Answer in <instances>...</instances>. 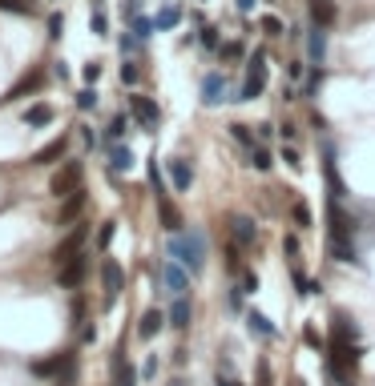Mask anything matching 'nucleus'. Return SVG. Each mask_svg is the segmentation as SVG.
Masks as SVG:
<instances>
[{
	"mask_svg": "<svg viewBox=\"0 0 375 386\" xmlns=\"http://www.w3.org/2000/svg\"><path fill=\"white\" fill-rule=\"evenodd\" d=\"M359 366V342H331V354H327V374L335 378V386H351Z\"/></svg>",
	"mask_w": 375,
	"mask_h": 386,
	"instance_id": "obj_1",
	"label": "nucleus"
},
{
	"mask_svg": "<svg viewBox=\"0 0 375 386\" xmlns=\"http://www.w3.org/2000/svg\"><path fill=\"white\" fill-rule=\"evenodd\" d=\"M170 257L182 262L190 273H198L206 266V241H202V234H194V229H190V234H186V229H182V234H170Z\"/></svg>",
	"mask_w": 375,
	"mask_h": 386,
	"instance_id": "obj_2",
	"label": "nucleus"
},
{
	"mask_svg": "<svg viewBox=\"0 0 375 386\" xmlns=\"http://www.w3.org/2000/svg\"><path fill=\"white\" fill-rule=\"evenodd\" d=\"M81 177H85L81 161H65V165H61V169H57V173L49 177V193L65 201V197H73V193L81 190Z\"/></svg>",
	"mask_w": 375,
	"mask_h": 386,
	"instance_id": "obj_3",
	"label": "nucleus"
},
{
	"mask_svg": "<svg viewBox=\"0 0 375 386\" xmlns=\"http://www.w3.org/2000/svg\"><path fill=\"white\" fill-rule=\"evenodd\" d=\"M29 370H33L36 378H57V374H61V383L69 386V370H73V354H57V358H36V362H29Z\"/></svg>",
	"mask_w": 375,
	"mask_h": 386,
	"instance_id": "obj_4",
	"label": "nucleus"
},
{
	"mask_svg": "<svg viewBox=\"0 0 375 386\" xmlns=\"http://www.w3.org/2000/svg\"><path fill=\"white\" fill-rule=\"evenodd\" d=\"M101 286H105V302H117L121 290H125V270L117 266L114 257H105V266H101Z\"/></svg>",
	"mask_w": 375,
	"mask_h": 386,
	"instance_id": "obj_5",
	"label": "nucleus"
},
{
	"mask_svg": "<svg viewBox=\"0 0 375 386\" xmlns=\"http://www.w3.org/2000/svg\"><path fill=\"white\" fill-rule=\"evenodd\" d=\"M81 245H85V225H77V229H73V234H69V238H65V241H61V245H57V250L49 254V262L57 266V270H61L65 262H73V257L81 254Z\"/></svg>",
	"mask_w": 375,
	"mask_h": 386,
	"instance_id": "obj_6",
	"label": "nucleus"
},
{
	"mask_svg": "<svg viewBox=\"0 0 375 386\" xmlns=\"http://www.w3.org/2000/svg\"><path fill=\"white\" fill-rule=\"evenodd\" d=\"M162 282H165V290L174 294V298H186V290H190V270L182 266V262H165V270H162Z\"/></svg>",
	"mask_w": 375,
	"mask_h": 386,
	"instance_id": "obj_7",
	"label": "nucleus"
},
{
	"mask_svg": "<svg viewBox=\"0 0 375 386\" xmlns=\"http://www.w3.org/2000/svg\"><path fill=\"white\" fill-rule=\"evenodd\" d=\"M323 173H327V190H331V201H343V197H347V185H343L339 169H335V149H331V141H323Z\"/></svg>",
	"mask_w": 375,
	"mask_h": 386,
	"instance_id": "obj_8",
	"label": "nucleus"
},
{
	"mask_svg": "<svg viewBox=\"0 0 375 386\" xmlns=\"http://www.w3.org/2000/svg\"><path fill=\"white\" fill-rule=\"evenodd\" d=\"M130 109H133V117H137L146 129H158V121H162V109L154 105V96L133 93V96H130Z\"/></svg>",
	"mask_w": 375,
	"mask_h": 386,
	"instance_id": "obj_9",
	"label": "nucleus"
},
{
	"mask_svg": "<svg viewBox=\"0 0 375 386\" xmlns=\"http://www.w3.org/2000/svg\"><path fill=\"white\" fill-rule=\"evenodd\" d=\"M57 282H61L65 290H77V286H81V282H85V257L77 254L73 262H65V266L57 270Z\"/></svg>",
	"mask_w": 375,
	"mask_h": 386,
	"instance_id": "obj_10",
	"label": "nucleus"
},
{
	"mask_svg": "<svg viewBox=\"0 0 375 386\" xmlns=\"http://www.w3.org/2000/svg\"><path fill=\"white\" fill-rule=\"evenodd\" d=\"M41 85H45V73H41V69H33V73H29V77H20L17 85H13V89H8V93L0 96V101H17V96H29V93H36V89H41Z\"/></svg>",
	"mask_w": 375,
	"mask_h": 386,
	"instance_id": "obj_11",
	"label": "nucleus"
},
{
	"mask_svg": "<svg viewBox=\"0 0 375 386\" xmlns=\"http://www.w3.org/2000/svg\"><path fill=\"white\" fill-rule=\"evenodd\" d=\"M165 322H170V318H165L162 310H146V314H142V322H137V338H142V342L158 338V334H162Z\"/></svg>",
	"mask_w": 375,
	"mask_h": 386,
	"instance_id": "obj_12",
	"label": "nucleus"
},
{
	"mask_svg": "<svg viewBox=\"0 0 375 386\" xmlns=\"http://www.w3.org/2000/svg\"><path fill=\"white\" fill-rule=\"evenodd\" d=\"M202 101L206 105H222L226 101V77L222 73H210V77L202 80Z\"/></svg>",
	"mask_w": 375,
	"mask_h": 386,
	"instance_id": "obj_13",
	"label": "nucleus"
},
{
	"mask_svg": "<svg viewBox=\"0 0 375 386\" xmlns=\"http://www.w3.org/2000/svg\"><path fill=\"white\" fill-rule=\"evenodd\" d=\"M170 181H174V190H190V185H194V165L174 157L170 161Z\"/></svg>",
	"mask_w": 375,
	"mask_h": 386,
	"instance_id": "obj_14",
	"label": "nucleus"
},
{
	"mask_svg": "<svg viewBox=\"0 0 375 386\" xmlns=\"http://www.w3.org/2000/svg\"><path fill=\"white\" fill-rule=\"evenodd\" d=\"M323 52H327V29L311 24V32H307V57H311V64H323Z\"/></svg>",
	"mask_w": 375,
	"mask_h": 386,
	"instance_id": "obj_15",
	"label": "nucleus"
},
{
	"mask_svg": "<svg viewBox=\"0 0 375 386\" xmlns=\"http://www.w3.org/2000/svg\"><path fill=\"white\" fill-rule=\"evenodd\" d=\"M190 314H194L190 298H174V306H170V314H165V318H170L174 330H186V326H190Z\"/></svg>",
	"mask_w": 375,
	"mask_h": 386,
	"instance_id": "obj_16",
	"label": "nucleus"
},
{
	"mask_svg": "<svg viewBox=\"0 0 375 386\" xmlns=\"http://www.w3.org/2000/svg\"><path fill=\"white\" fill-rule=\"evenodd\" d=\"M335 4H331V0H311V20H315V24H319V29H331V24H335Z\"/></svg>",
	"mask_w": 375,
	"mask_h": 386,
	"instance_id": "obj_17",
	"label": "nucleus"
},
{
	"mask_svg": "<svg viewBox=\"0 0 375 386\" xmlns=\"http://www.w3.org/2000/svg\"><path fill=\"white\" fill-rule=\"evenodd\" d=\"M105 153H109V169H114V173H125V169L133 165V153H130L121 141H117V145H105Z\"/></svg>",
	"mask_w": 375,
	"mask_h": 386,
	"instance_id": "obj_18",
	"label": "nucleus"
},
{
	"mask_svg": "<svg viewBox=\"0 0 375 386\" xmlns=\"http://www.w3.org/2000/svg\"><path fill=\"white\" fill-rule=\"evenodd\" d=\"M65 149H69V141H65V137H57V141H49L45 149H36V153H33V165H49V161L65 157Z\"/></svg>",
	"mask_w": 375,
	"mask_h": 386,
	"instance_id": "obj_19",
	"label": "nucleus"
},
{
	"mask_svg": "<svg viewBox=\"0 0 375 386\" xmlns=\"http://www.w3.org/2000/svg\"><path fill=\"white\" fill-rule=\"evenodd\" d=\"M81 209H85V193L77 190L73 197H65V206H61V213H57V222H61V225H69L73 217H81Z\"/></svg>",
	"mask_w": 375,
	"mask_h": 386,
	"instance_id": "obj_20",
	"label": "nucleus"
},
{
	"mask_svg": "<svg viewBox=\"0 0 375 386\" xmlns=\"http://www.w3.org/2000/svg\"><path fill=\"white\" fill-rule=\"evenodd\" d=\"M49 121H53V109L45 105V101H36V105H29V109H25V125L41 129V125H49Z\"/></svg>",
	"mask_w": 375,
	"mask_h": 386,
	"instance_id": "obj_21",
	"label": "nucleus"
},
{
	"mask_svg": "<svg viewBox=\"0 0 375 386\" xmlns=\"http://www.w3.org/2000/svg\"><path fill=\"white\" fill-rule=\"evenodd\" d=\"M158 217H162V225H165V229H170V234H182V213H178V209H174V206H170L165 197H162V201H158Z\"/></svg>",
	"mask_w": 375,
	"mask_h": 386,
	"instance_id": "obj_22",
	"label": "nucleus"
},
{
	"mask_svg": "<svg viewBox=\"0 0 375 386\" xmlns=\"http://www.w3.org/2000/svg\"><path fill=\"white\" fill-rule=\"evenodd\" d=\"M234 241H238V245H254V238H259V234H254V222H250V217H234Z\"/></svg>",
	"mask_w": 375,
	"mask_h": 386,
	"instance_id": "obj_23",
	"label": "nucleus"
},
{
	"mask_svg": "<svg viewBox=\"0 0 375 386\" xmlns=\"http://www.w3.org/2000/svg\"><path fill=\"white\" fill-rule=\"evenodd\" d=\"M125 133H130V117L121 113V117H114V121H109V129H105V145H117Z\"/></svg>",
	"mask_w": 375,
	"mask_h": 386,
	"instance_id": "obj_24",
	"label": "nucleus"
},
{
	"mask_svg": "<svg viewBox=\"0 0 375 386\" xmlns=\"http://www.w3.org/2000/svg\"><path fill=\"white\" fill-rule=\"evenodd\" d=\"M262 80H266V77H254V73H246L243 89H238V96H234V101H254V96L262 93Z\"/></svg>",
	"mask_w": 375,
	"mask_h": 386,
	"instance_id": "obj_25",
	"label": "nucleus"
},
{
	"mask_svg": "<svg viewBox=\"0 0 375 386\" xmlns=\"http://www.w3.org/2000/svg\"><path fill=\"white\" fill-rule=\"evenodd\" d=\"M335 338H339V342H359V330L351 326L347 314H335Z\"/></svg>",
	"mask_w": 375,
	"mask_h": 386,
	"instance_id": "obj_26",
	"label": "nucleus"
},
{
	"mask_svg": "<svg viewBox=\"0 0 375 386\" xmlns=\"http://www.w3.org/2000/svg\"><path fill=\"white\" fill-rule=\"evenodd\" d=\"M178 20H182V8H178V4H165L162 13L154 16V24H158V29H162V32H165V29H174Z\"/></svg>",
	"mask_w": 375,
	"mask_h": 386,
	"instance_id": "obj_27",
	"label": "nucleus"
},
{
	"mask_svg": "<svg viewBox=\"0 0 375 386\" xmlns=\"http://www.w3.org/2000/svg\"><path fill=\"white\" fill-rule=\"evenodd\" d=\"M250 330H254L259 338H275V334H278V330H275V322H266V314H259V310L250 314Z\"/></svg>",
	"mask_w": 375,
	"mask_h": 386,
	"instance_id": "obj_28",
	"label": "nucleus"
},
{
	"mask_svg": "<svg viewBox=\"0 0 375 386\" xmlns=\"http://www.w3.org/2000/svg\"><path fill=\"white\" fill-rule=\"evenodd\" d=\"M130 24H133L130 32H133V36H137V41H142V45H146V41H149V32L158 29V24H154V20H149V16H133Z\"/></svg>",
	"mask_w": 375,
	"mask_h": 386,
	"instance_id": "obj_29",
	"label": "nucleus"
},
{
	"mask_svg": "<svg viewBox=\"0 0 375 386\" xmlns=\"http://www.w3.org/2000/svg\"><path fill=\"white\" fill-rule=\"evenodd\" d=\"M246 73H254V77H266V48H254V52H250V64H246Z\"/></svg>",
	"mask_w": 375,
	"mask_h": 386,
	"instance_id": "obj_30",
	"label": "nucleus"
},
{
	"mask_svg": "<svg viewBox=\"0 0 375 386\" xmlns=\"http://www.w3.org/2000/svg\"><path fill=\"white\" fill-rule=\"evenodd\" d=\"M114 234H117V222H101V229H97V250H109Z\"/></svg>",
	"mask_w": 375,
	"mask_h": 386,
	"instance_id": "obj_31",
	"label": "nucleus"
},
{
	"mask_svg": "<svg viewBox=\"0 0 375 386\" xmlns=\"http://www.w3.org/2000/svg\"><path fill=\"white\" fill-rule=\"evenodd\" d=\"M230 137L238 145H246V149H254V137H250V125H230Z\"/></svg>",
	"mask_w": 375,
	"mask_h": 386,
	"instance_id": "obj_32",
	"label": "nucleus"
},
{
	"mask_svg": "<svg viewBox=\"0 0 375 386\" xmlns=\"http://www.w3.org/2000/svg\"><path fill=\"white\" fill-rule=\"evenodd\" d=\"M243 52H246V48H243V41H230V45H222V48H218V57H222V61H238Z\"/></svg>",
	"mask_w": 375,
	"mask_h": 386,
	"instance_id": "obj_33",
	"label": "nucleus"
},
{
	"mask_svg": "<svg viewBox=\"0 0 375 386\" xmlns=\"http://www.w3.org/2000/svg\"><path fill=\"white\" fill-rule=\"evenodd\" d=\"M198 41H202V48H222V41H218V29H202V32H198Z\"/></svg>",
	"mask_w": 375,
	"mask_h": 386,
	"instance_id": "obj_34",
	"label": "nucleus"
},
{
	"mask_svg": "<svg viewBox=\"0 0 375 386\" xmlns=\"http://www.w3.org/2000/svg\"><path fill=\"white\" fill-rule=\"evenodd\" d=\"M250 153H254V161H250V165H254V169H262V173H266V169H271V153H266V149H259V145H254Z\"/></svg>",
	"mask_w": 375,
	"mask_h": 386,
	"instance_id": "obj_35",
	"label": "nucleus"
},
{
	"mask_svg": "<svg viewBox=\"0 0 375 386\" xmlns=\"http://www.w3.org/2000/svg\"><path fill=\"white\" fill-rule=\"evenodd\" d=\"M77 109H97V93H93V89H81V93H77Z\"/></svg>",
	"mask_w": 375,
	"mask_h": 386,
	"instance_id": "obj_36",
	"label": "nucleus"
},
{
	"mask_svg": "<svg viewBox=\"0 0 375 386\" xmlns=\"http://www.w3.org/2000/svg\"><path fill=\"white\" fill-rule=\"evenodd\" d=\"M294 222H299V229H311V209L303 201H294Z\"/></svg>",
	"mask_w": 375,
	"mask_h": 386,
	"instance_id": "obj_37",
	"label": "nucleus"
},
{
	"mask_svg": "<svg viewBox=\"0 0 375 386\" xmlns=\"http://www.w3.org/2000/svg\"><path fill=\"white\" fill-rule=\"evenodd\" d=\"M0 8L4 13H33V4H25V0H0Z\"/></svg>",
	"mask_w": 375,
	"mask_h": 386,
	"instance_id": "obj_38",
	"label": "nucleus"
},
{
	"mask_svg": "<svg viewBox=\"0 0 375 386\" xmlns=\"http://www.w3.org/2000/svg\"><path fill=\"white\" fill-rule=\"evenodd\" d=\"M262 32H266V36H278V32H282V20H278V16H262Z\"/></svg>",
	"mask_w": 375,
	"mask_h": 386,
	"instance_id": "obj_39",
	"label": "nucleus"
},
{
	"mask_svg": "<svg viewBox=\"0 0 375 386\" xmlns=\"http://www.w3.org/2000/svg\"><path fill=\"white\" fill-rule=\"evenodd\" d=\"M121 80H125L130 89L137 85V64H133V61H125V64H121Z\"/></svg>",
	"mask_w": 375,
	"mask_h": 386,
	"instance_id": "obj_40",
	"label": "nucleus"
},
{
	"mask_svg": "<svg viewBox=\"0 0 375 386\" xmlns=\"http://www.w3.org/2000/svg\"><path fill=\"white\" fill-rule=\"evenodd\" d=\"M254 383H259V386H271V366H266V362H259V366H254Z\"/></svg>",
	"mask_w": 375,
	"mask_h": 386,
	"instance_id": "obj_41",
	"label": "nucleus"
},
{
	"mask_svg": "<svg viewBox=\"0 0 375 386\" xmlns=\"http://www.w3.org/2000/svg\"><path fill=\"white\" fill-rule=\"evenodd\" d=\"M61 24H65V20H61V13H53L49 16V36H53V41H61Z\"/></svg>",
	"mask_w": 375,
	"mask_h": 386,
	"instance_id": "obj_42",
	"label": "nucleus"
},
{
	"mask_svg": "<svg viewBox=\"0 0 375 386\" xmlns=\"http://www.w3.org/2000/svg\"><path fill=\"white\" fill-rule=\"evenodd\" d=\"M282 161H287L291 169H299V165H303V161H299V149H294V145H287V149H282Z\"/></svg>",
	"mask_w": 375,
	"mask_h": 386,
	"instance_id": "obj_43",
	"label": "nucleus"
},
{
	"mask_svg": "<svg viewBox=\"0 0 375 386\" xmlns=\"http://www.w3.org/2000/svg\"><path fill=\"white\" fill-rule=\"evenodd\" d=\"M282 250H287V257H299V238H287L282 241Z\"/></svg>",
	"mask_w": 375,
	"mask_h": 386,
	"instance_id": "obj_44",
	"label": "nucleus"
},
{
	"mask_svg": "<svg viewBox=\"0 0 375 386\" xmlns=\"http://www.w3.org/2000/svg\"><path fill=\"white\" fill-rule=\"evenodd\" d=\"M93 32H97V36H105V13H93Z\"/></svg>",
	"mask_w": 375,
	"mask_h": 386,
	"instance_id": "obj_45",
	"label": "nucleus"
},
{
	"mask_svg": "<svg viewBox=\"0 0 375 386\" xmlns=\"http://www.w3.org/2000/svg\"><path fill=\"white\" fill-rule=\"evenodd\" d=\"M101 77V64L93 61V64H85V80H97Z\"/></svg>",
	"mask_w": 375,
	"mask_h": 386,
	"instance_id": "obj_46",
	"label": "nucleus"
},
{
	"mask_svg": "<svg viewBox=\"0 0 375 386\" xmlns=\"http://www.w3.org/2000/svg\"><path fill=\"white\" fill-rule=\"evenodd\" d=\"M243 286H246V294H250V290H254V286H259V278H254V273H250V270H246V273H243Z\"/></svg>",
	"mask_w": 375,
	"mask_h": 386,
	"instance_id": "obj_47",
	"label": "nucleus"
},
{
	"mask_svg": "<svg viewBox=\"0 0 375 386\" xmlns=\"http://www.w3.org/2000/svg\"><path fill=\"white\" fill-rule=\"evenodd\" d=\"M234 4H238V13H250V8H254V0H234Z\"/></svg>",
	"mask_w": 375,
	"mask_h": 386,
	"instance_id": "obj_48",
	"label": "nucleus"
},
{
	"mask_svg": "<svg viewBox=\"0 0 375 386\" xmlns=\"http://www.w3.org/2000/svg\"><path fill=\"white\" fill-rule=\"evenodd\" d=\"M218 386H243V383H238V378H222Z\"/></svg>",
	"mask_w": 375,
	"mask_h": 386,
	"instance_id": "obj_49",
	"label": "nucleus"
},
{
	"mask_svg": "<svg viewBox=\"0 0 375 386\" xmlns=\"http://www.w3.org/2000/svg\"><path fill=\"white\" fill-rule=\"evenodd\" d=\"M174 386H186V383H182V378H178V383H174Z\"/></svg>",
	"mask_w": 375,
	"mask_h": 386,
	"instance_id": "obj_50",
	"label": "nucleus"
}]
</instances>
